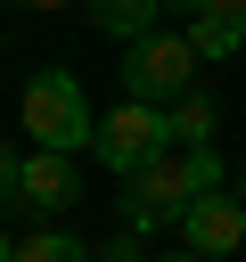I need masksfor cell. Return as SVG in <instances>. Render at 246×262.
Listing matches in <instances>:
<instances>
[{"label":"cell","instance_id":"cell-1","mask_svg":"<svg viewBox=\"0 0 246 262\" xmlns=\"http://www.w3.org/2000/svg\"><path fill=\"white\" fill-rule=\"evenodd\" d=\"M221 188V147H172V156H156L139 180H123V229L131 237H148V229H172V221H189V205H205Z\"/></svg>","mask_w":246,"mask_h":262},{"label":"cell","instance_id":"cell-2","mask_svg":"<svg viewBox=\"0 0 246 262\" xmlns=\"http://www.w3.org/2000/svg\"><path fill=\"white\" fill-rule=\"evenodd\" d=\"M25 131H33V147H41V156L98 147V115H90V90H82V74H66V66H41V74L25 82Z\"/></svg>","mask_w":246,"mask_h":262},{"label":"cell","instance_id":"cell-3","mask_svg":"<svg viewBox=\"0 0 246 262\" xmlns=\"http://www.w3.org/2000/svg\"><path fill=\"white\" fill-rule=\"evenodd\" d=\"M197 49H189V33H148L139 49H123V98L131 106H180L189 90H197Z\"/></svg>","mask_w":246,"mask_h":262},{"label":"cell","instance_id":"cell-4","mask_svg":"<svg viewBox=\"0 0 246 262\" xmlns=\"http://www.w3.org/2000/svg\"><path fill=\"white\" fill-rule=\"evenodd\" d=\"M115 180H139L156 156H172V123H164V106H115V115H98V147H90Z\"/></svg>","mask_w":246,"mask_h":262},{"label":"cell","instance_id":"cell-5","mask_svg":"<svg viewBox=\"0 0 246 262\" xmlns=\"http://www.w3.org/2000/svg\"><path fill=\"white\" fill-rule=\"evenodd\" d=\"M180 237H189V254H197V262H221V254H246V196L213 188L205 205H189Z\"/></svg>","mask_w":246,"mask_h":262},{"label":"cell","instance_id":"cell-6","mask_svg":"<svg viewBox=\"0 0 246 262\" xmlns=\"http://www.w3.org/2000/svg\"><path fill=\"white\" fill-rule=\"evenodd\" d=\"M74 196H82L74 156H41V147H33V156H25V205H33V213H66Z\"/></svg>","mask_w":246,"mask_h":262},{"label":"cell","instance_id":"cell-7","mask_svg":"<svg viewBox=\"0 0 246 262\" xmlns=\"http://www.w3.org/2000/svg\"><path fill=\"white\" fill-rule=\"evenodd\" d=\"M238 41H246V0H205V8L189 16V49H197V57L221 66Z\"/></svg>","mask_w":246,"mask_h":262},{"label":"cell","instance_id":"cell-8","mask_svg":"<svg viewBox=\"0 0 246 262\" xmlns=\"http://www.w3.org/2000/svg\"><path fill=\"white\" fill-rule=\"evenodd\" d=\"M90 25H98V33H115L123 49H139L148 33H164V8H156V0H98V8H90Z\"/></svg>","mask_w":246,"mask_h":262},{"label":"cell","instance_id":"cell-9","mask_svg":"<svg viewBox=\"0 0 246 262\" xmlns=\"http://www.w3.org/2000/svg\"><path fill=\"white\" fill-rule=\"evenodd\" d=\"M164 123H172V147H221V106H213L205 90H189Z\"/></svg>","mask_w":246,"mask_h":262},{"label":"cell","instance_id":"cell-10","mask_svg":"<svg viewBox=\"0 0 246 262\" xmlns=\"http://www.w3.org/2000/svg\"><path fill=\"white\" fill-rule=\"evenodd\" d=\"M16 262H90V246L66 229H33V237H16Z\"/></svg>","mask_w":246,"mask_h":262},{"label":"cell","instance_id":"cell-11","mask_svg":"<svg viewBox=\"0 0 246 262\" xmlns=\"http://www.w3.org/2000/svg\"><path fill=\"white\" fill-rule=\"evenodd\" d=\"M0 205H25V156L0 139Z\"/></svg>","mask_w":246,"mask_h":262},{"label":"cell","instance_id":"cell-12","mask_svg":"<svg viewBox=\"0 0 246 262\" xmlns=\"http://www.w3.org/2000/svg\"><path fill=\"white\" fill-rule=\"evenodd\" d=\"M90 262H156V254H148V246H139L131 229H123V237H107V246H90Z\"/></svg>","mask_w":246,"mask_h":262},{"label":"cell","instance_id":"cell-13","mask_svg":"<svg viewBox=\"0 0 246 262\" xmlns=\"http://www.w3.org/2000/svg\"><path fill=\"white\" fill-rule=\"evenodd\" d=\"M0 262H16V237H8V229H0Z\"/></svg>","mask_w":246,"mask_h":262},{"label":"cell","instance_id":"cell-14","mask_svg":"<svg viewBox=\"0 0 246 262\" xmlns=\"http://www.w3.org/2000/svg\"><path fill=\"white\" fill-rule=\"evenodd\" d=\"M156 262H197V254H189V246H180V254H156Z\"/></svg>","mask_w":246,"mask_h":262},{"label":"cell","instance_id":"cell-15","mask_svg":"<svg viewBox=\"0 0 246 262\" xmlns=\"http://www.w3.org/2000/svg\"><path fill=\"white\" fill-rule=\"evenodd\" d=\"M238 196H246V172H238Z\"/></svg>","mask_w":246,"mask_h":262}]
</instances>
